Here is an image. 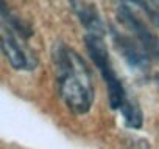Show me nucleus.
Segmentation results:
<instances>
[{
	"instance_id": "nucleus-1",
	"label": "nucleus",
	"mask_w": 159,
	"mask_h": 149,
	"mask_svg": "<svg viewBox=\"0 0 159 149\" xmlns=\"http://www.w3.org/2000/svg\"><path fill=\"white\" fill-rule=\"evenodd\" d=\"M58 90L67 109L75 115H84L94 103V87L88 64L76 51L59 42L55 47Z\"/></svg>"
},
{
	"instance_id": "nucleus-2",
	"label": "nucleus",
	"mask_w": 159,
	"mask_h": 149,
	"mask_svg": "<svg viewBox=\"0 0 159 149\" xmlns=\"http://www.w3.org/2000/svg\"><path fill=\"white\" fill-rule=\"evenodd\" d=\"M84 47L88 50V54L94 65L98 68L102 78L106 84V92H108V101L109 107L112 110H122L133 98H129L122 79L117 76V73L112 67L111 56L108 45L105 42V36L98 34H86L84 36Z\"/></svg>"
},
{
	"instance_id": "nucleus-3",
	"label": "nucleus",
	"mask_w": 159,
	"mask_h": 149,
	"mask_svg": "<svg viewBox=\"0 0 159 149\" xmlns=\"http://www.w3.org/2000/svg\"><path fill=\"white\" fill-rule=\"evenodd\" d=\"M117 20L122 25H125V28L133 34V37L150 56V59L159 62V37L143 23V20L126 3H122L117 8Z\"/></svg>"
},
{
	"instance_id": "nucleus-4",
	"label": "nucleus",
	"mask_w": 159,
	"mask_h": 149,
	"mask_svg": "<svg viewBox=\"0 0 159 149\" xmlns=\"http://www.w3.org/2000/svg\"><path fill=\"white\" fill-rule=\"evenodd\" d=\"M109 33L112 36L114 47L117 48L120 56L126 61V64L139 73H143V74L148 73L151 67V59L145 53V50L139 45V42L134 37L119 31L117 28H111Z\"/></svg>"
},
{
	"instance_id": "nucleus-5",
	"label": "nucleus",
	"mask_w": 159,
	"mask_h": 149,
	"mask_svg": "<svg viewBox=\"0 0 159 149\" xmlns=\"http://www.w3.org/2000/svg\"><path fill=\"white\" fill-rule=\"evenodd\" d=\"M0 48H2L5 57L8 59L10 65L16 70H22V71H31L36 65L38 61L34 56H31L30 53H27L24 50V47L20 45V42L13 36V31L8 28L7 33L0 34Z\"/></svg>"
},
{
	"instance_id": "nucleus-6",
	"label": "nucleus",
	"mask_w": 159,
	"mask_h": 149,
	"mask_svg": "<svg viewBox=\"0 0 159 149\" xmlns=\"http://www.w3.org/2000/svg\"><path fill=\"white\" fill-rule=\"evenodd\" d=\"M70 5H72L73 13L76 14L80 22H81V25L88 30V34L105 36V33H106L105 23L94 5L84 3L81 0H70Z\"/></svg>"
},
{
	"instance_id": "nucleus-7",
	"label": "nucleus",
	"mask_w": 159,
	"mask_h": 149,
	"mask_svg": "<svg viewBox=\"0 0 159 149\" xmlns=\"http://www.w3.org/2000/svg\"><path fill=\"white\" fill-rule=\"evenodd\" d=\"M0 16H2V19L7 22L8 28H10L13 33L22 36L24 39H28V37L33 34L31 27H30L28 23H25L17 14L13 13V10H11L10 5L7 3V0H0Z\"/></svg>"
},
{
	"instance_id": "nucleus-8",
	"label": "nucleus",
	"mask_w": 159,
	"mask_h": 149,
	"mask_svg": "<svg viewBox=\"0 0 159 149\" xmlns=\"http://www.w3.org/2000/svg\"><path fill=\"white\" fill-rule=\"evenodd\" d=\"M125 2L139 6L151 20V23L159 28V0H123V3Z\"/></svg>"
},
{
	"instance_id": "nucleus-9",
	"label": "nucleus",
	"mask_w": 159,
	"mask_h": 149,
	"mask_svg": "<svg viewBox=\"0 0 159 149\" xmlns=\"http://www.w3.org/2000/svg\"><path fill=\"white\" fill-rule=\"evenodd\" d=\"M156 81H157V84H159V74H157V76H156Z\"/></svg>"
}]
</instances>
